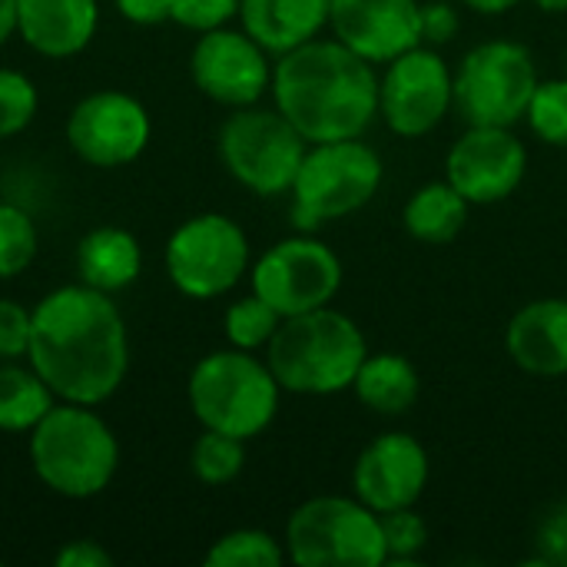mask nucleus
I'll list each match as a JSON object with an SVG mask.
<instances>
[{
    "instance_id": "nucleus-21",
    "label": "nucleus",
    "mask_w": 567,
    "mask_h": 567,
    "mask_svg": "<svg viewBox=\"0 0 567 567\" xmlns=\"http://www.w3.org/2000/svg\"><path fill=\"white\" fill-rule=\"evenodd\" d=\"M76 272L80 282L100 292H123L143 272V249L140 239L123 226H96L83 233L76 243Z\"/></svg>"
},
{
    "instance_id": "nucleus-26",
    "label": "nucleus",
    "mask_w": 567,
    "mask_h": 567,
    "mask_svg": "<svg viewBox=\"0 0 567 567\" xmlns=\"http://www.w3.org/2000/svg\"><path fill=\"white\" fill-rule=\"evenodd\" d=\"M243 465H246V442L243 439H233V435L203 429V435L193 442L189 468L209 488H219V485L236 482L239 472H243Z\"/></svg>"
},
{
    "instance_id": "nucleus-39",
    "label": "nucleus",
    "mask_w": 567,
    "mask_h": 567,
    "mask_svg": "<svg viewBox=\"0 0 567 567\" xmlns=\"http://www.w3.org/2000/svg\"><path fill=\"white\" fill-rule=\"evenodd\" d=\"M17 37V0H0V47Z\"/></svg>"
},
{
    "instance_id": "nucleus-5",
    "label": "nucleus",
    "mask_w": 567,
    "mask_h": 567,
    "mask_svg": "<svg viewBox=\"0 0 567 567\" xmlns=\"http://www.w3.org/2000/svg\"><path fill=\"white\" fill-rule=\"evenodd\" d=\"M186 399L203 429L252 442L276 422L282 385L266 359L229 346L193 365Z\"/></svg>"
},
{
    "instance_id": "nucleus-8",
    "label": "nucleus",
    "mask_w": 567,
    "mask_h": 567,
    "mask_svg": "<svg viewBox=\"0 0 567 567\" xmlns=\"http://www.w3.org/2000/svg\"><path fill=\"white\" fill-rule=\"evenodd\" d=\"M219 159L226 173L256 196H282L292 189L309 140L272 106H239L219 126Z\"/></svg>"
},
{
    "instance_id": "nucleus-2",
    "label": "nucleus",
    "mask_w": 567,
    "mask_h": 567,
    "mask_svg": "<svg viewBox=\"0 0 567 567\" xmlns=\"http://www.w3.org/2000/svg\"><path fill=\"white\" fill-rule=\"evenodd\" d=\"M276 110L309 140H359L379 120L375 63L342 40H309L272 63Z\"/></svg>"
},
{
    "instance_id": "nucleus-29",
    "label": "nucleus",
    "mask_w": 567,
    "mask_h": 567,
    "mask_svg": "<svg viewBox=\"0 0 567 567\" xmlns=\"http://www.w3.org/2000/svg\"><path fill=\"white\" fill-rule=\"evenodd\" d=\"M525 123L532 126V133L542 143L567 150V76L542 80L535 86V96L528 103Z\"/></svg>"
},
{
    "instance_id": "nucleus-15",
    "label": "nucleus",
    "mask_w": 567,
    "mask_h": 567,
    "mask_svg": "<svg viewBox=\"0 0 567 567\" xmlns=\"http://www.w3.org/2000/svg\"><path fill=\"white\" fill-rule=\"evenodd\" d=\"M528 173V150L515 126H468L445 156V179L472 203L495 206L515 196Z\"/></svg>"
},
{
    "instance_id": "nucleus-13",
    "label": "nucleus",
    "mask_w": 567,
    "mask_h": 567,
    "mask_svg": "<svg viewBox=\"0 0 567 567\" xmlns=\"http://www.w3.org/2000/svg\"><path fill=\"white\" fill-rule=\"evenodd\" d=\"M66 146L96 169L130 166L153 136L146 106L126 90H93L66 116Z\"/></svg>"
},
{
    "instance_id": "nucleus-34",
    "label": "nucleus",
    "mask_w": 567,
    "mask_h": 567,
    "mask_svg": "<svg viewBox=\"0 0 567 567\" xmlns=\"http://www.w3.org/2000/svg\"><path fill=\"white\" fill-rule=\"evenodd\" d=\"M535 545H538V558L528 565L567 567V502H558L555 508L545 512Z\"/></svg>"
},
{
    "instance_id": "nucleus-12",
    "label": "nucleus",
    "mask_w": 567,
    "mask_h": 567,
    "mask_svg": "<svg viewBox=\"0 0 567 567\" xmlns=\"http://www.w3.org/2000/svg\"><path fill=\"white\" fill-rule=\"evenodd\" d=\"M449 110H455V73L439 50L419 43L385 63L379 76V116L395 136H429Z\"/></svg>"
},
{
    "instance_id": "nucleus-33",
    "label": "nucleus",
    "mask_w": 567,
    "mask_h": 567,
    "mask_svg": "<svg viewBox=\"0 0 567 567\" xmlns=\"http://www.w3.org/2000/svg\"><path fill=\"white\" fill-rule=\"evenodd\" d=\"M33 316L13 299H0V362H17L30 352Z\"/></svg>"
},
{
    "instance_id": "nucleus-3",
    "label": "nucleus",
    "mask_w": 567,
    "mask_h": 567,
    "mask_svg": "<svg viewBox=\"0 0 567 567\" xmlns=\"http://www.w3.org/2000/svg\"><path fill=\"white\" fill-rule=\"evenodd\" d=\"M30 465L53 495L86 502L110 488L120 468V442L96 405L56 402L30 432Z\"/></svg>"
},
{
    "instance_id": "nucleus-22",
    "label": "nucleus",
    "mask_w": 567,
    "mask_h": 567,
    "mask_svg": "<svg viewBox=\"0 0 567 567\" xmlns=\"http://www.w3.org/2000/svg\"><path fill=\"white\" fill-rule=\"evenodd\" d=\"M352 392L369 412L395 419V415H405V412L415 409L422 382H419L415 365L405 355H399V352H369L365 362L355 372Z\"/></svg>"
},
{
    "instance_id": "nucleus-35",
    "label": "nucleus",
    "mask_w": 567,
    "mask_h": 567,
    "mask_svg": "<svg viewBox=\"0 0 567 567\" xmlns=\"http://www.w3.org/2000/svg\"><path fill=\"white\" fill-rule=\"evenodd\" d=\"M458 30H462V17H458L455 3H449V0L422 3V43L442 47V43L455 40Z\"/></svg>"
},
{
    "instance_id": "nucleus-19",
    "label": "nucleus",
    "mask_w": 567,
    "mask_h": 567,
    "mask_svg": "<svg viewBox=\"0 0 567 567\" xmlns=\"http://www.w3.org/2000/svg\"><path fill=\"white\" fill-rule=\"evenodd\" d=\"M505 349L528 375H567V299H535L522 306L505 329Z\"/></svg>"
},
{
    "instance_id": "nucleus-23",
    "label": "nucleus",
    "mask_w": 567,
    "mask_h": 567,
    "mask_svg": "<svg viewBox=\"0 0 567 567\" xmlns=\"http://www.w3.org/2000/svg\"><path fill=\"white\" fill-rule=\"evenodd\" d=\"M468 209H472V203L449 179H439V183L419 186L409 196V203L402 209V223L412 239L445 246L465 229Z\"/></svg>"
},
{
    "instance_id": "nucleus-40",
    "label": "nucleus",
    "mask_w": 567,
    "mask_h": 567,
    "mask_svg": "<svg viewBox=\"0 0 567 567\" xmlns=\"http://www.w3.org/2000/svg\"><path fill=\"white\" fill-rule=\"evenodd\" d=\"M535 7H542L545 13H567V0H532Z\"/></svg>"
},
{
    "instance_id": "nucleus-37",
    "label": "nucleus",
    "mask_w": 567,
    "mask_h": 567,
    "mask_svg": "<svg viewBox=\"0 0 567 567\" xmlns=\"http://www.w3.org/2000/svg\"><path fill=\"white\" fill-rule=\"evenodd\" d=\"M113 7L136 27H159L173 20V0H113Z\"/></svg>"
},
{
    "instance_id": "nucleus-24",
    "label": "nucleus",
    "mask_w": 567,
    "mask_h": 567,
    "mask_svg": "<svg viewBox=\"0 0 567 567\" xmlns=\"http://www.w3.org/2000/svg\"><path fill=\"white\" fill-rule=\"evenodd\" d=\"M53 405H56V395L33 365L27 369L17 362L0 365V432L30 435Z\"/></svg>"
},
{
    "instance_id": "nucleus-32",
    "label": "nucleus",
    "mask_w": 567,
    "mask_h": 567,
    "mask_svg": "<svg viewBox=\"0 0 567 567\" xmlns=\"http://www.w3.org/2000/svg\"><path fill=\"white\" fill-rule=\"evenodd\" d=\"M239 7L243 0H173V23L193 33H206L236 20Z\"/></svg>"
},
{
    "instance_id": "nucleus-41",
    "label": "nucleus",
    "mask_w": 567,
    "mask_h": 567,
    "mask_svg": "<svg viewBox=\"0 0 567 567\" xmlns=\"http://www.w3.org/2000/svg\"><path fill=\"white\" fill-rule=\"evenodd\" d=\"M565 76H567V60H565Z\"/></svg>"
},
{
    "instance_id": "nucleus-1",
    "label": "nucleus",
    "mask_w": 567,
    "mask_h": 567,
    "mask_svg": "<svg viewBox=\"0 0 567 567\" xmlns=\"http://www.w3.org/2000/svg\"><path fill=\"white\" fill-rule=\"evenodd\" d=\"M30 365L56 402L103 405L130 372V329L110 292L86 282L47 292L33 309Z\"/></svg>"
},
{
    "instance_id": "nucleus-17",
    "label": "nucleus",
    "mask_w": 567,
    "mask_h": 567,
    "mask_svg": "<svg viewBox=\"0 0 567 567\" xmlns=\"http://www.w3.org/2000/svg\"><path fill=\"white\" fill-rule=\"evenodd\" d=\"M332 37L369 63H389L422 43L419 0H332Z\"/></svg>"
},
{
    "instance_id": "nucleus-9",
    "label": "nucleus",
    "mask_w": 567,
    "mask_h": 567,
    "mask_svg": "<svg viewBox=\"0 0 567 567\" xmlns=\"http://www.w3.org/2000/svg\"><path fill=\"white\" fill-rule=\"evenodd\" d=\"M538 83V63L525 43L485 40L455 70V110L468 126H515Z\"/></svg>"
},
{
    "instance_id": "nucleus-27",
    "label": "nucleus",
    "mask_w": 567,
    "mask_h": 567,
    "mask_svg": "<svg viewBox=\"0 0 567 567\" xmlns=\"http://www.w3.org/2000/svg\"><path fill=\"white\" fill-rule=\"evenodd\" d=\"M282 326V316L266 302L259 299L256 292L229 302L226 316H223V332H226V342L233 349H246V352H259L272 342L276 329Z\"/></svg>"
},
{
    "instance_id": "nucleus-18",
    "label": "nucleus",
    "mask_w": 567,
    "mask_h": 567,
    "mask_svg": "<svg viewBox=\"0 0 567 567\" xmlns=\"http://www.w3.org/2000/svg\"><path fill=\"white\" fill-rule=\"evenodd\" d=\"M96 27L100 0H17V37L47 60L83 53Z\"/></svg>"
},
{
    "instance_id": "nucleus-31",
    "label": "nucleus",
    "mask_w": 567,
    "mask_h": 567,
    "mask_svg": "<svg viewBox=\"0 0 567 567\" xmlns=\"http://www.w3.org/2000/svg\"><path fill=\"white\" fill-rule=\"evenodd\" d=\"M382 535L389 551L385 565H415L429 545V525L415 508H399L382 515Z\"/></svg>"
},
{
    "instance_id": "nucleus-4",
    "label": "nucleus",
    "mask_w": 567,
    "mask_h": 567,
    "mask_svg": "<svg viewBox=\"0 0 567 567\" xmlns=\"http://www.w3.org/2000/svg\"><path fill=\"white\" fill-rule=\"evenodd\" d=\"M365 355L362 329L332 306L282 319L266 346L276 382L292 395H339L352 389Z\"/></svg>"
},
{
    "instance_id": "nucleus-36",
    "label": "nucleus",
    "mask_w": 567,
    "mask_h": 567,
    "mask_svg": "<svg viewBox=\"0 0 567 567\" xmlns=\"http://www.w3.org/2000/svg\"><path fill=\"white\" fill-rule=\"evenodd\" d=\"M56 567H113V555L93 542V538H80V542H66L56 555H53Z\"/></svg>"
},
{
    "instance_id": "nucleus-7",
    "label": "nucleus",
    "mask_w": 567,
    "mask_h": 567,
    "mask_svg": "<svg viewBox=\"0 0 567 567\" xmlns=\"http://www.w3.org/2000/svg\"><path fill=\"white\" fill-rule=\"evenodd\" d=\"M286 558L299 567H382L389 561L382 515L355 495H319L286 522Z\"/></svg>"
},
{
    "instance_id": "nucleus-28",
    "label": "nucleus",
    "mask_w": 567,
    "mask_h": 567,
    "mask_svg": "<svg viewBox=\"0 0 567 567\" xmlns=\"http://www.w3.org/2000/svg\"><path fill=\"white\" fill-rule=\"evenodd\" d=\"M37 223L17 203H0V279H13L37 259Z\"/></svg>"
},
{
    "instance_id": "nucleus-10",
    "label": "nucleus",
    "mask_w": 567,
    "mask_h": 567,
    "mask_svg": "<svg viewBox=\"0 0 567 567\" xmlns=\"http://www.w3.org/2000/svg\"><path fill=\"white\" fill-rule=\"evenodd\" d=\"M163 266L173 289L186 299H219L249 272V236L226 213L189 216L166 239Z\"/></svg>"
},
{
    "instance_id": "nucleus-38",
    "label": "nucleus",
    "mask_w": 567,
    "mask_h": 567,
    "mask_svg": "<svg viewBox=\"0 0 567 567\" xmlns=\"http://www.w3.org/2000/svg\"><path fill=\"white\" fill-rule=\"evenodd\" d=\"M468 10H475V13H485V17H502V13H508V10H515L522 0H462Z\"/></svg>"
},
{
    "instance_id": "nucleus-11",
    "label": "nucleus",
    "mask_w": 567,
    "mask_h": 567,
    "mask_svg": "<svg viewBox=\"0 0 567 567\" xmlns=\"http://www.w3.org/2000/svg\"><path fill=\"white\" fill-rule=\"evenodd\" d=\"M249 286L282 319L329 306L342 289V259L316 236L272 243L249 269Z\"/></svg>"
},
{
    "instance_id": "nucleus-16",
    "label": "nucleus",
    "mask_w": 567,
    "mask_h": 567,
    "mask_svg": "<svg viewBox=\"0 0 567 567\" xmlns=\"http://www.w3.org/2000/svg\"><path fill=\"white\" fill-rule=\"evenodd\" d=\"M432 462L425 445L409 432H385L372 439L352 468V492L379 515L415 508L425 495Z\"/></svg>"
},
{
    "instance_id": "nucleus-6",
    "label": "nucleus",
    "mask_w": 567,
    "mask_h": 567,
    "mask_svg": "<svg viewBox=\"0 0 567 567\" xmlns=\"http://www.w3.org/2000/svg\"><path fill=\"white\" fill-rule=\"evenodd\" d=\"M385 176L382 156L359 140L309 143L292 179V223L312 233L372 203Z\"/></svg>"
},
{
    "instance_id": "nucleus-30",
    "label": "nucleus",
    "mask_w": 567,
    "mask_h": 567,
    "mask_svg": "<svg viewBox=\"0 0 567 567\" xmlns=\"http://www.w3.org/2000/svg\"><path fill=\"white\" fill-rule=\"evenodd\" d=\"M40 110V93L33 80L20 70L0 66V140L23 133Z\"/></svg>"
},
{
    "instance_id": "nucleus-42",
    "label": "nucleus",
    "mask_w": 567,
    "mask_h": 567,
    "mask_svg": "<svg viewBox=\"0 0 567 567\" xmlns=\"http://www.w3.org/2000/svg\"><path fill=\"white\" fill-rule=\"evenodd\" d=\"M0 565H3V558H0Z\"/></svg>"
},
{
    "instance_id": "nucleus-20",
    "label": "nucleus",
    "mask_w": 567,
    "mask_h": 567,
    "mask_svg": "<svg viewBox=\"0 0 567 567\" xmlns=\"http://www.w3.org/2000/svg\"><path fill=\"white\" fill-rule=\"evenodd\" d=\"M332 0H243L239 23L243 30L266 47L272 56H282L329 27Z\"/></svg>"
},
{
    "instance_id": "nucleus-14",
    "label": "nucleus",
    "mask_w": 567,
    "mask_h": 567,
    "mask_svg": "<svg viewBox=\"0 0 567 567\" xmlns=\"http://www.w3.org/2000/svg\"><path fill=\"white\" fill-rule=\"evenodd\" d=\"M269 50L259 47L243 27H216L196 37L189 53V76L196 90L229 110L259 103L272 86Z\"/></svg>"
},
{
    "instance_id": "nucleus-25",
    "label": "nucleus",
    "mask_w": 567,
    "mask_h": 567,
    "mask_svg": "<svg viewBox=\"0 0 567 567\" xmlns=\"http://www.w3.org/2000/svg\"><path fill=\"white\" fill-rule=\"evenodd\" d=\"M203 561L209 567H279L286 561V545L262 528H236L216 538Z\"/></svg>"
}]
</instances>
